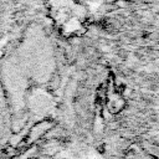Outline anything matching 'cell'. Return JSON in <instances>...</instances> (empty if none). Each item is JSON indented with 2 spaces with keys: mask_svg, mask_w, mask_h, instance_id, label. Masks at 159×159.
<instances>
[{
  "mask_svg": "<svg viewBox=\"0 0 159 159\" xmlns=\"http://www.w3.org/2000/svg\"><path fill=\"white\" fill-rule=\"evenodd\" d=\"M7 133V112L4 102V94L0 91V143Z\"/></svg>",
  "mask_w": 159,
  "mask_h": 159,
  "instance_id": "obj_1",
  "label": "cell"
}]
</instances>
